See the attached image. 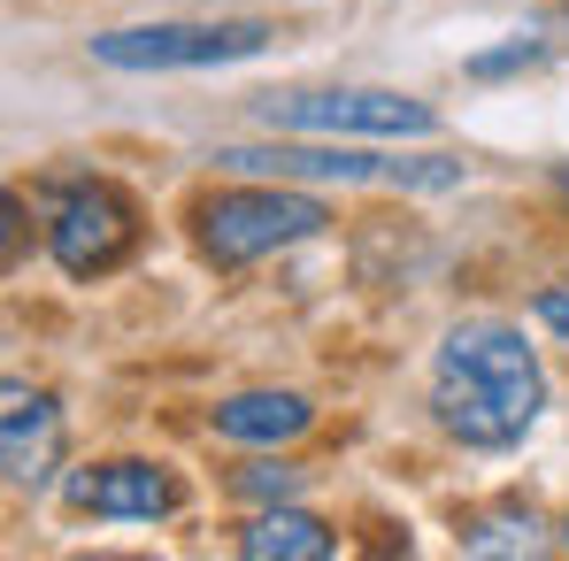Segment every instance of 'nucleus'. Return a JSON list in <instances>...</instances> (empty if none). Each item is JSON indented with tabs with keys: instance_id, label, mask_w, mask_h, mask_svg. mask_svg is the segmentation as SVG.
Wrapping results in <instances>:
<instances>
[{
	"instance_id": "1",
	"label": "nucleus",
	"mask_w": 569,
	"mask_h": 561,
	"mask_svg": "<svg viewBox=\"0 0 569 561\" xmlns=\"http://www.w3.org/2000/svg\"><path fill=\"white\" fill-rule=\"evenodd\" d=\"M547 408L539 354L508 323H455L431 362V415L462 447H516Z\"/></svg>"
},
{
	"instance_id": "2",
	"label": "nucleus",
	"mask_w": 569,
	"mask_h": 561,
	"mask_svg": "<svg viewBox=\"0 0 569 561\" xmlns=\"http://www.w3.org/2000/svg\"><path fill=\"white\" fill-rule=\"evenodd\" d=\"M200 254L216 262V270H247V262H262V254H278V247H300V239H316L331 216H323V200L316 192H292V186H231L216 192V200H200Z\"/></svg>"
},
{
	"instance_id": "3",
	"label": "nucleus",
	"mask_w": 569,
	"mask_h": 561,
	"mask_svg": "<svg viewBox=\"0 0 569 561\" xmlns=\"http://www.w3.org/2000/svg\"><path fill=\"white\" fill-rule=\"evenodd\" d=\"M216 170L231 178H278V186H308V178H339V186H416V192H447L462 186V162H392V154H362V147H223Z\"/></svg>"
},
{
	"instance_id": "4",
	"label": "nucleus",
	"mask_w": 569,
	"mask_h": 561,
	"mask_svg": "<svg viewBox=\"0 0 569 561\" xmlns=\"http://www.w3.org/2000/svg\"><path fill=\"white\" fill-rule=\"evenodd\" d=\"M270 131H300V139H423L439 116L408 93H378V86H339V93H270L254 100Z\"/></svg>"
},
{
	"instance_id": "5",
	"label": "nucleus",
	"mask_w": 569,
	"mask_h": 561,
	"mask_svg": "<svg viewBox=\"0 0 569 561\" xmlns=\"http://www.w3.org/2000/svg\"><path fill=\"white\" fill-rule=\"evenodd\" d=\"M131 239H139L131 192H116L108 178H70V186H54V200H47V247H54V262H62L70 278L116 270V262L131 254Z\"/></svg>"
},
{
	"instance_id": "6",
	"label": "nucleus",
	"mask_w": 569,
	"mask_h": 561,
	"mask_svg": "<svg viewBox=\"0 0 569 561\" xmlns=\"http://www.w3.org/2000/svg\"><path fill=\"white\" fill-rule=\"evenodd\" d=\"M270 47V23H139V31H100L93 62L108 70H223Z\"/></svg>"
},
{
	"instance_id": "7",
	"label": "nucleus",
	"mask_w": 569,
	"mask_h": 561,
	"mask_svg": "<svg viewBox=\"0 0 569 561\" xmlns=\"http://www.w3.org/2000/svg\"><path fill=\"white\" fill-rule=\"evenodd\" d=\"M70 500L86 515H108V523H154V515H178V477L154 462H93L70 477Z\"/></svg>"
},
{
	"instance_id": "8",
	"label": "nucleus",
	"mask_w": 569,
	"mask_h": 561,
	"mask_svg": "<svg viewBox=\"0 0 569 561\" xmlns=\"http://www.w3.org/2000/svg\"><path fill=\"white\" fill-rule=\"evenodd\" d=\"M54 462H62V408L31 384H8L0 392V469H8V484L39 492L54 477Z\"/></svg>"
},
{
	"instance_id": "9",
	"label": "nucleus",
	"mask_w": 569,
	"mask_h": 561,
	"mask_svg": "<svg viewBox=\"0 0 569 561\" xmlns=\"http://www.w3.org/2000/svg\"><path fill=\"white\" fill-rule=\"evenodd\" d=\"M308 423H316V408H308L300 392H231V400L216 408V431L239 439V447H284V439H300Z\"/></svg>"
},
{
	"instance_id": "10",
	"label": "nucleus",
	"mask_w": 569,
	"mask_h": 561,
	"mask_svg": "<svg viewBox=\"0 0 569 561\" xmlns=\"http://www.w3.org/2000/svg\"><path fill=\"white\" fill-rule=\"evenodd\" d=\"M331 547H339V539H331L316 515L284 508V500H278V508H262V515L239 531V554H247V561H323Z\"/></svg>"
},
{
	"instance_id": "11",
	"label": "nucleus",
	"mask_w": 569,
	"mask_h": 561,
	"mask_svg": "<svg viewBox=\"0 0 569 561\" xmlns=\"http://www.w3.org/2000/svg\"><path fill=\"white\" fill-rule=\"evenodd\" d=\"M462 554H539V523L531 515H492L462 531Z\"/></svg>"
},
{
	"instance_id": "12",
	"label": "nucleus",
	"mask_w": 569,
	"mask_h": 561,
	"mask_svg": "<svg viewBox=\"0 0 569 561\" xmlns=\"http://www.w3.org/2000/svg\"><path fill=\"white\" fill-rule=\"evenodd\" d=\"M300 484H308V469H292V462H247V469H231V492H239V500H262V508L292 500Z\"/></svg>"
},
{
	"instance_id": "13",
	"label": "nucleus",
	"mask_w": 569,
	"mask_h": 561,
	"mask_svg": "<svg viewBox=\"0 0 569 561\" xmlns=\"http://www.w3.org/2000/svg\"><path fill=\"white\" fill-rule=\"evenodd\" d=\"M547 54V39H516V47H492V54H470V78H508V70H531Z\"/></svg>"
},
{
	"instance_id": "14",
	"label": "nucleus",
	"mask_w": 569,
	"mask_h": 561,
	"mask_svg": "<svg viewBox=\"0 0 569 561\" xmlns=\"http://www.w3.org/2000/svg\"><path fill=\"white\" fill-rule=\"evenodd\" d=\"M0 216H8V270H16V262H23V200L8 192V200H0Z\"/></svg>"
},
{
	"instance_id": "15",
	"label": "nucleus",
	"mask_w": 569,
	"mask_h": 561,
	"mask_svg": "<svg viewBox=\"0 0 569 561\" xmlns=\"http://www.w3.org/2000/svg\"><path fill=\"white\" fill-rule=\"evenodd\" d=\"M539 323H547V331H562V339H569V292H539Z\"/></svg>"
},
{
	"instance_id": "16",
	"label": "nucleus",
	"mask_w": 569,
	"mask_h": 561,
	"mask_svg": "<svg viewBox=\"0 0 569 561\" xmlns=\"http://www.w3.org/2000/svg\"><path fill=\"white\" fill-rule=\"evenodd\" d=\"M562 547H569V523H562Z\"/></svg>"
},
{
	"instance_id": "17",
	"label": "nucleus",
	"mask_w": 569,
	"mask_h": 561,
	"mask_svg": "<svg viewBox=\"0 0 569 561\" xmlns=\"http://www.w3.org/2000/svg\"><path fill=\"white\" fill-rule=\"evenodd\" d=\"M562 16H569V8H562Z\"/></svg>"
}]
</instances>
